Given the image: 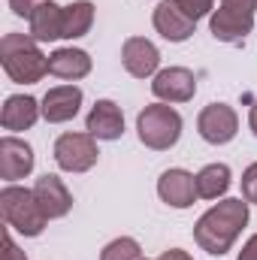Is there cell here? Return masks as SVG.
<instances>
[{
	"mask_svg": "<svg viewBox=\"0 0 257 260\" xmlns=\"http://www.w3.org/2000/svg\"><path fill=\"white\" fill-rule=\"evenodd\" d=\"M245 224H248V200L245 197H230V200L215 203L194 224V239L203 251L221 257L233 248V242L239 239Z\"/></svg>",
	"mask_w": 257,
	"mask_h": 260,
	"instance_id": "cell-1",
	"label": "cell"
},
{
	"mask_svg": "<svg viewBox=\"0 0 257 260\" xmlns=\"http://www.w3.org/2000/svg\"><path fill=\"white\" fill-rule=\"evenodd\" d=\"M79 106H82V88L79 85L49 88L43 97V118L49 124H64V121L79 115Z\"/></svg>",
	"mask_w": 257,
	"mask_h": 260,
	"instance_id": "cell-14",
	"label": "cell"
},
{
	"mask_svg": "<svg viewBox=\"0 0 257 260\" xmlns=\"http://www.w3.org/2000/svg\"><path fill=\"white\" fill-rule=\"evenodd\" d=\"M236 260H257V233L242 245V251H239V257Z\"/></svg>",
	"mask_w": 257,
	"mask_h": 260,
	"instance_id": "cell-26",
	"label": "cell"
},
{
	"mask_svg": "<svg viewBox=\"0 0 257 260\" xmlns=\"http://www.w3.org/2000/svg\"><path fill=\"white\" fill-rule=\"evenodd\" d=\"M188 18H194V21H200L203 15H212L215 12V0H173Z\"/></svg>",
	"mask_w": 257,
	"mask_h": 260,
	"instance_id": "cell-22",
	"label": "cell"
},
{
	"mask_svg": "<svg viewBox=\"0 0 257 260\" xmlns=\"http://www.w3.org/2000/svg\"><path fill=\"white\" fill-rule=\"evenodd\" d=\"M30 191H34L37 203H40V209H43V215H46L49 221L64 218L67 212L73 209V194L67 191L64 182H61L58 176H52V173L40 176V179H37V185H34Z\"/></svg>",
	"mask_w": 257,
	"mask_h": 260,
	"instance_id": "cell-12",
	"label": "cell"
},
{
	"mask_svg": "<svg viewBox=\"0 0 257 260\" xmlns=\"http://www.w3.org/2000/svg\"><path fill=\"white\" fill-rule=\"evenodd\" d=\"M242 197L257 206V164H251V167L242 173Z\"/></svg>",
	"mask_w": 257,
	"mask_h": 260,
	"instance_id": "cell-23",
	"label": "cell"
},
{
	"mask_svg": "<svg viewBox=\"0 0 257 260\" xmlns=\"http://www.w3.org/2000/svg\"><path fill=\"white\" fill-rule=\"evenodd\" d=\"M85 130L94 136V139H106V142H115L121 139L124 133V115L121 109L112 103V100H97L85 118Z\"/></svg>",
	"mask_w": 257,
	"mask_h": 260,
	"instance_id": "cell-15",
	"label": "cell"
},
{
	"mask_svg": "<svg viewBox=\"0 0 257 260\" xmlns=\"http://www.w3.org/2000/svg\"><path fill=\"white\" fill-rule=\"evenodd\" d=\"M157 197L167 206H173V209H188L200 197L197 194V176H191L188 170H167V173H160Z\"/></svg>",
	"mask_w": 257,
	"mask_h": 260,
	"instance_id": "cell-13",
	"label": "cell"
},
{
	"mask_svg": "<svg viewBox=\"0 0 257 260\" xmlns=\"http://www.w3.org/2000/svg\"><path fill=\"white\" fill-rule=\"evenodd\" d=\"M30 170H34V148L24 139L3 136L0 139V179L12 185V182L30 176Z\"/></svg>",
	"mask_w": 257,
	"mask_h": 260,
	"instance_id": "cell-9",
	"label": "cell"
},
{
	"mask_svg": "<svg viewBox=\"0 0 257 260\" xmlns=\"http://www.w3.org/2000/svg\"><path fill=\"white\" fill-rule=\"evenodd\" d=\"M151 94L160 103H188L197 94V79L191 70L185 67H167L154 76L151 82Z\"/></svg>",
	"mask_w": 257,
	"mask_h": 260,
	"instance_id": "cell-7",
	"label": "cell"
},
{
	"mask_svg": "<svg viewBox=\"0 0 257 260\" xmlns=\"http://www.w3.org/2000/svg\"><path fill=\"white\" fill-rule=\"evenodd\" d=\"M100 260H142V248H139L136 239L121 236V239H112V242L100 251Z\"/></svg>",
	"mask_w": 257,
	"mask_h": 260,
	"instance_id": "cell-21",
	"label": "cell"
},
{
	"mask_svg": "<svg viewBox=\"0 0 257 260\" xmlns=\"http://www.w3.org/2000/svg\"><path fill=\"white\" fill-rule=\"evenodd\" d=\"M3 260H27V257H24V251L12 242L9 230H3Z\"/></svg>",
	"mask_w": 257,
	"mask_h": 260,
	"instance_id": "cell-25",
	"label": "cell"
},
{
	"mask_svg": "<svg viewBox=\"0 0 257 260\" xmlns=\"http://www.w3.org/2000/svg\"><path fill=\"white\" fill-rule=\"evenodd\" d=\"M197 130H200V136H203L206 142L224 145V142H230V139L236 136L239 118H236L233 106H227V103H209V106L200 112V118H197Z\"/></svg>",
	"mask_w": 257,
	"mask_h": 260,
	"instance_id": "cell-6",
	"label": "cell"
},
{
	"mask_svg": "<svg viewBox=\"0 0 257 260\" xmlns=\"http://www.w3.org/2000/svg\"><path fill=\"white\" fill-rule=\"evenodd\" d=\"M157 260H194V257L188 251H182V248H170V251H164Z\"/></svg>",
	"mask_w": 257,
	"mask_h": 260,
	"instance_id": "cell-27",
	"label": "cell"
},
{
	"mask_svg": "<svg viewBox=\"0 0 257 260\" xmlns=\"http://www.w3.org/2000/svg\"><path fill=\"white\" fill-rule=\"evenodd\" d=\"M40 115H43V103H37L27 94H12L3 103L0 124H3V130H30Z\"/></svg>",
	"mask_w": 257,
	"mask_h": 260,
	"instance_id": "cell-16",
	"label": "cell"
},
{
	"mask_svg": "<svg viewBox=\"0 0 257 260\" xmlns=\"http://www.w3.org/2000/svg\"><path fill=\"white\" fill-rule=\"evenodd\" d=\"M233 185V176H230V167L227 164H209L197 173V194L203 200H218L230 191Z\"/></svg>",
	"mask_w": 257,
	"mask_h": 260,
	"instance_id": "cell-19",
	"label": "cell"
},
{
	"mask_svg": "<svg viewBox=\"0 0 257 260\" xmlns=\"http://www.w3.org/2000/svg\"><path fill=\"white\" fill-rule=\"evenodd\" d=\"M94 24V3L91 0H76L64 6V40H79L91 30Z\"/></svg>",
	"mask_w": 257,
	"mask_h": 260,
	"instance_id": "cell-20",
	"label": "cell"
},
{
	"mask_svg": "<svg viewBox=\"0 0 257 260\" xmlns=\"http://www.w3.org/2000/svg\"><path fill=\"white\" fill-rule=\"evenodd\" d=\"M97 139L91 133H61L55 139V160L67 173H88L97 164Z\"/></svg>",
	"mask_w": 257,
	"mask_h": 260,
	"instance_id": "cell-5",
	"label": "cell"
},
{
	"mask_svg": "<svg viewBox=\"0 0 257 260\" xmlns=\"http://www.w3.org/2000/svg\"><path fill=\"white\" fill-rule=\"evenodd\" d=\"M136 133H139L142 145H148L154 151H167L182 136V115L170 103H151L136 115Z\"/></svg>",
	"mask_w": 257,
	"mask_h": 260,
	"instance_id": "cell-4",
	"label": "cell"
},
{
	"mask_svg": "<svg viewBox=\"0 0 257 260\" xmlns=\"http://www.w3.org/2000/svg\"><path fill=\"white\" fill-rule=\"evenodd\" d=\"M49 73L67 79V82H76V79H85L91 73V55L82 52V49H55L49 55Z\"/></svg>",
	"mask_w": 257,
	"mask_h": 260,
	"instance_id": "cell-17",
	"label": "cell"
},
{
	"mask_svg": "<svg viewBox=\"0 0 257 260\" xmlns=\"http://www.w3.org/2000/svg\"><path fill=\"white\" fill-rule=\"evenodd\" d=\"M209 27H212V37L221 40V43H239L251 34L254 15L242 12V9H233V6H218L209 15Z\"/></svg>",
	"mask_w": 257,
	"mask_h": 260,
	"instance_id": "cell-10",
	"label": "cell"
},
{
	"mask_svg": "<svg viewBox=\"0 0 257 260\" xmlns=\"http://www.w3.org/2000/svg\"><path fill=\"white\" fill-rule=\"evenodd\" d=\"M151 21H154V30H157L164 40H170V43H185V40H191L194 30H197V21L188 18L173 0H160V3L154 6Z\"/></svg>",
	"mask_w": 257,
	"mask_h": 260,
	"instance_id": "cell-11",
	"label": "cell"
},
{
	"mask_svg": "<svg viewBox=\"0 0 257 260\" xmlns=\"http://www.w3.org/2000/svg\"><path fill=\"white\" fill-rule=\"evenodd\" d=\"M0 212H3L6 227H12L21 236H40L46 230V221H49L43 215L34 191L18 188V185H6L0 191Z\"/></svg>",
	"mask_w": 257,
	"mask_h": 260,
	"instance_id": "cell-3",
	"label": "cell"
},
{
	"mask_svg": "<svg viewBox=\"0 0 257 260\" xmlns=\"http://www.w3.org/2000/svg\"><path fill=\"white\" fill-rule=\"evenodd\" d=\"M0 64L15 85H37L49 73V58L30 34H6L0 40Z\"/></svg>",
	"mask_w": 257,
	"mask_h": 260,
	"instance_id": "cell-2",
	"label": "cell"
},
{
	"mask_svg": "<svg viewBox=\"0 0 257 260\" xmlns=\"http://www.w3.org/2000/svg\"><path fill=\"white\" fill-rule=\"evenodd\" d=\"M30 37L37 43L64 40V6H58L55 0H49L46 6H40L30 15Z\"/></svg>",
	"mask_w": 257,
	"mask_h": 260,
	"instance_id": "cell-18",
	"label": "cell"
},
{
	"mask_svg": "<svg viewBox=\"0 0 257 260\" xmlns=\"http://www.w3.org/2000/svg\"><path fill=\"white\" fill-rule=\"evenodd\" d=\"M248 124H251V130H254V136H257V103L251 106V112H248Z\"/></svg>",
	"mask_w": 257,
	"mask_h": 260,
	"instance_id": "cell-28",
	"label": "cell"
},
{
	"mask_svg": "<svg viewBox=\"0 0 257 260\" xmlns=\"http://www.w3.org/2000/svg\"><path fill=\"white\" fill-rule=\"evenodd\" d=\"M49 0H9V9L15 12V15H21V18H27L30 21V15L40 9V6H46Z\"/></svg>",
	"mask_w": 257,
	"mask_h": 260,
	"instance_id": "cell-24",
	"label": "cell"
},
{
	"mask_svg": "<svg viewBox=\"0 0 257 260\" xmlns=\"http://www.w3.org/2000/svg\"><path fill=\"white\" fill-rule=\"evenodd\" d=\"M121 64L127 70L130 76H136V79H148V76H157L160 70V52H157V46L151 43V40H145V37H130L124 40V46H121Z\"/></svg>",
	"mask_w": 257,
	"mask_h": 260,
	"instance_id": "cell-8",
	"label": "cell"
}]
</instances>
